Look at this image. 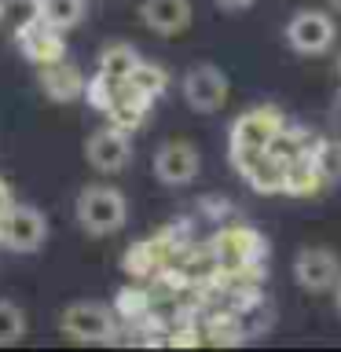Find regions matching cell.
Here are the masks:
<instances>
[{
    "label": "cell",
    "mask_w": 341,
    "mask_h": 352,
    "mask_svg": "<svg viewBox=\"0 0 341 352\" xmlns=\"http://www.w3.org/2000/svg\"><path fill=\"white\" fill-rule=\"evenodd\" d=\"M129 220V202L125 195L107 184H92L77 195V224L88 235H114V231Z\"/></svg>",
    "instance_id": "6da1fadb"
},
{
    "label": "cell",
    "mask_w": 341,
    "mask_h": 352,
    "mask_svg": "<svg viewBox=\"0 0 341 352\" xmlns=\"http://www.w3.org/2000/svg\"><path fill=\"white\" fill-rule=\"evenodd\" d=\"M48 239V220H44L41 209L33 206H11L4 217H0V242L15 253H33L44 246Z\"/></svg>",
    "instance_id": "7a4b0ae2"
},
{
    "label": "cell",
    "mask_w": 341,
    "mask_h": 352,
    "mask_svg": "<svg viewBox=\"0 0 341 352\" xmlns=\"http://www.w3.org/2000/svg\"><path fill=\"white\" fill-rule=\"evenodd\" d=\"M283 125L286 121L275 107H257L239 114V121L231 125V154H261Z\"/></svg>",
    "instance_id": "3957f363"
},
{
    "label": "cell",
    "mask_w": 341,
    "mask_h": 352,
    "mask_svg": "<svg viewBox=\"0 0 341 352\" xmlns=\"http://www.w3.org/2000/svg\"><path fill=\"white\" fill-rule=\"evenodd\" d=\"M85 158L92 169L99 173H121L132 158V143H129V132L118 129V125H107V129H96L85 143Z\"/></svg>",
    "instance_id": "277c9868"
},
{
    "label": "cell",
    "mask_w": 341,
    "mask_h": 352,
    "mask_svg": "<svg viewBox=\"0 0 341 352\" xmlns=\"http://www.w3.org/2000/svg\"><path fill=\"white\" fill-rule=\"evenodd\" d=\"M286 41H290L294 52H305V55H316V52H327L334 44V19L327 11H297V15L286 22Z\"/></svg>",
    "instance_id": "5b68a950"
},
{
    "label": "cell",
    "mask_w": 341,
    "mask_h": 352,
    "mask_svg": "<svg viewBox=\"0 0 341 352\" xmlns=\"http://www.w3.org/2000/svg\"><path fill=\"white\" fill-rule=\"evenodd\" d=\"M63 330L74 341H110L114 338V312L96 301H77L63 312Z\"/></svg>",
    "instance_id": "8992f818"
},
{
    "label": "cell",
    "mask_w": 341,
    "mask_h": 352,
    "mask_svg": "<svg viewBox=\"0 0 341 352\" xmlns=\"http://www.w3.org/2000/svg\"><path fill=\"white\" fill-rule=\"evenodd\" d=\"M294 279L305 286V290H334V286L341 283V261H338V253L334 250H323V246H316V250H301L297 253V261H294Z\"/></svg>",
    "instance_id": "52a82bcc"
},
{
    "label": "cell",
    "mask_w": 341,
    "mask_h": 352,
    "mask_svg": "<svg viewBox=\"0 0 341 352\" xmlns=\"http://www.w3.org/2000/svg\"><path fill=\"white\" fill-rule=\"evenodd\" d=\"M198 169H202V158H198V151L184 140H173V143H165V147L154 151V173H158V180L169 184V187L191 184L198 176Z\"/></svg>",
    "instance_id": "ba28073f"
},
{
    "label": "cell",
    "mask_w": 341,
    "mask_h": 352,
    "mask_svg": "<svg viewBox=\"0 0 341 352\" xmlns=\"http://www.w3.org/2000/svg\"><path fill=\"white\" fill-rule=\"evenodd\" d=\"M184 99L191 103L195 110H220L228 103V77L217 70V66H195V70H187L184 77Z\"/></svg>",
    "instance_id": "9c48e42d"
},
{
    "label": "cell",
    "mask_w": 341,
    "mask_h": 352,
    "mask_svg": "<svg viewBox=\"0 0 341 352\" xmlns=\"http://www.w3.org/2000/svg\"><path fill=\"white\" fill-rule=\"evenodd\" d=\"M231 162L239 165V173H242V180H246L253 191H264V195H272V191H283L286 187V169L275 158H268V154H231Z\"/></svg>",
    "instance_id": "30bf717a"
},
{
    "label": "cell",
    "mask_w": 341,
    "mask_h": 352,
    "mask_svg": "<svg viewBox=\"0 0 341 352\" xmlns=\"http://www.w3.org/2000/svg\"><path fill=\"white\" fill-rule=\"evenodd\" d=\"M19 48L22 55H26L30 63H55V59H63V52H66V44H63V30H55L48 26V22H33V26H26L19 33Z\"/></svg>",
    "instance_id": "8fae6325"
},
{
    "label": "cell",
    "mask_w": 341,
    "mask_h": 352,
    "mask_svg": "<svg viewBox=\"0 0 341 352\" xmlns=\"http://www.w3.org/2000/svg\"><path fill=\"white\" fill-rule=\"evenodd\" d=\"M85 77L81 70H77L74 63H66V59H55V63H44L41 66V92L55 99V103H70V99H77L85 92Z\"/></svg>",
    "instance_id": "7c38bea8"
},
{
    "label": "cell",
    "mask_w": 341,
    "mask_h": 352,
    "mask_svg": "<svg viewBox=\"0 0 341 352\" xmlns=\"http://www.w3.org/2000/svg\"><path fill=\"white\" fill-rule=\"evenodd\" d=\"M140 15L154 33L173 37V33H180L187 22H191V4H187V0H143Z\"/></svg>",
    "instance_id": "4fadbf2b"
},
{
    "label": "cell",
    "mask_w": 341,
    "mask_h": 352,
    "mask_svg": "<svg viewBox=\"0 0 341 352\" xmlns=\"http://www.w3.org/2000/svg\"><path fill=\"white\" fill-rule=\"evenodd\" d=\"M154 103V99L147 96H140L136 88H129V85H121V92L114 96V103L107 107V114H110V125H118V129H136L143 125V114H147V107Z\"/></svg>",
    "instance_id": "5bb4252c"
},
{
    "label": "cell",
    "mask_w": 341,
    "mask_h": 352,
    "mask_svg": "<svg viewBox=\"0 0 341 352\" xmlns=\"http://www.w3.org/2000/svg\"><path fill=\"white\" fill-rule=\"evenodd\" d=\"M253 253H257V235H250L246 228L224 231V239L217 242V257H220V264H228V268H239V264L253 261Z\"/></svg>",
    "instance_id": "9a60e30c"
},
{
    "label": "cell",
    "mask_w": 341,
    "mask_h": 352,
    "mask_svg": "<svg viewBox=\"0 0 341 352\" xmlns=\"http://www.w3.org/2000/svg\"><path fill=\"white\" fill-rule=\"evenodd\" d=\"M140 66V52L132 44H110L99 55V74L110 77V81H129V74Z\"/></svg>",
    "instance_id": "2e32d148"
},
{
    "label": "cell",
    "mask_w": 341,
    "mask_h": 352,
    "mask_svg": "<svg viewBox=\"0 0 341 352\" xmlns=\"http://www.w3.org/2000/svg\"><path fill=\"white\" fill-rule=\"evenodd\" d=\"M323 184L327 180H323V173L316 169L312 154H305V158H297V162L286 165V187H283L286 195H316Z\"/></svg>",
    "instance_id": "e0dca14e"
},
{
    "label": "cell",
    "mask_w": 341,
    "mask_h": 352,
    "mask_svg": "<svg viewBox=\"0 0 341 352\" xmlns=\"http://www.w3.org/2000/svg\"><path fill=\"white\" fill-rule=\"evenodd\" d=\"M85 19V0H41V22L55 30H70Z\"/></svg>",
    "instance_id": "ac0fdd59"
},
{
    "label": "cell",
    "mask_w": 341,
    "mask_h": 352,
    "mask_svg": "<svg viewBox=\"0 0 341 352\" xmlns=\"http://www.w3.org/2000/svg\"><path fill=\"white\" fill-rule=\"evenodd\" d=\"M41 19V0H0V26H11L15 37Z\"/></svg>",
    "instance_id": "d6986e66"
},
{
    "label": "cell",
    "mask_w": 341,
    "mask_h": 352,
    "mask_svg": "<svg viewBox=\"0 0 341 352\" xmlns=\"http://www.w3.org/2000/svg\"><path fill=\"white\" fill-rule=\"evenodd\" d=\"M264 154H268V158H275V162H279L283 169H286L290 162L305 158V154H308V143H305L301 136H297V132H290V129L283 125V129L272 136V143H268V147H264Z\"/></svg>",
    "instance_id": "ffe728a7"
},
{
    "label": "cell",
    "mask_w": 341,
    "mask_h": 352,
    "mask_svg": "<svg viewBox=\"0 0 341 352\" xmlns=\"http://www.w3.org/2000/svg\"><path fill=\"white\" fill-rule=\"evenodd\" d=\"M129 88H136L140 96H147V99H158L162 92H165V85H169V77H165V70L162 66H154V63H147V59H140V66L129 74V81H125Z\"/></svg>",
    "instance_id": "44dd1931"
},
{
    "label": "cell",
    "mask_w": 341,
    "mask_h": 352,
    "mask_svg": "<svg viewBox=\"0 0 341 352\" xmlns=\"http://www.w3.org/2000/svg\"><path fill=\"white\" fill-rule=\"evenodd\" d=\"M308 154H312L316 169L323 173L327 184H338L341 180V140H319Z\"/></svg>",
    "instance_id": "7402d4cb"
},
{
    "label": "cell",
    "mask_w": 341,
    "mask_h": 352,
    "mask_svg": "<svg viewBox=\"0 0 341 352\" xmlns=\"http://www.w3.org/2000/svg\"><path fill=\"white\" fill-rule=\"evenodd\" d=\"M26 334V312L15 301H0V345H11Z\"/></svg>",
    "instance_id": "603a6c76"
},
{
    "label": "cell",
    "mask_w": 341,
    "mask_h": 352,
    "mask_svg": "<svg viewBox=\"0 0 341 352\" xmlns=\"http://www.w3.org/2000/svg\"><path fill=\"white\" fill-rule=\"evenodd\" d=\"M11 206H15V195H11L8 180H4V176H0V217H4V213H8Z\"/></svg>",
    "instance_id": "cb8c5ba5"
},
{
    "label": "cell",
    "mask_w": 341,
    "mask_h": 352,
    "mask_svg": "<svg viewBox=\"0 0 341 352\" xmlns=\"http://www.w3.org/2000/svg\"><path fill=\"white\" fill-rule=\"evenodd\" d=\"M217 4L224 8V11H242V8H250L253 0H217Z\"/></svg>",
    "instance_id": "d4e9b609"
},
{
    "label": "cell",
    "mask_w": 341,
    "mask_h": 352,
    "mask_svg": "<svg viewBox=\"0 0 341 352\" xmlns=\"http://www.w3.org/2000/svg\"><path fill=\"white\" fill-rule=\"evenodd\" d=\"M338 312H341V283H338Z\"/></svg>",
    "instance_id": "484cf974"
},
{
    "label": "cell",
    "mask_w": 341,
    "mask_h": 352,
    "mask_svg": "<svg viewBox=\"0 0 341 352\" xmlns=\"http://www.w3.org/2000/svg\"><path fill=\"white\" fill-rule=\"evenodd\" d=\"M330 8H338V11H341V0H330Z\"/></svg>",
    "instance_id": "4316f807"
},
{
    "label": "cell",
    "mask_w": 341,
    "mask_h": 352,
    "mask_svg": "<svg viewBox=\"0 0 341 352\" xmlns=\"http://www.w3.org/2000/svg\"><path fill=\"white\" fill-rule=\"evenodd\" d=\"M338 114H341V96H338Z\"/></svg>",
    "instance_id": "83f0119b"
}]
</instances>
